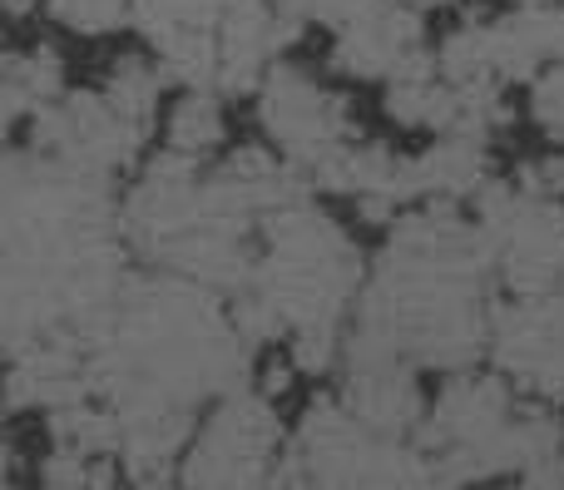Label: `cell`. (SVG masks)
<instances>
[{
	"mask_svg": "<svg viewBox=\"0 0 564 490\" xmlns=\"http://www.w3.org/2000/svg\"><path fill=\"white\" fill-rule=\"evenodd\" d=\"M55 89H59L55 50L35 45V50L10 55V65H6V115L15 119V124H20V119H35L40 109H50Z\"/></svg>",
	"mask_w": 564,
	"mask_h": 490,
	"instance_id": "6da1fadb",
	"label": "cell"
},
{
	"mask_svg": "<svg viewBox=\"0 0 564 490\" xmlns=\"http://www.w3.org/2000/svg\"><path fill=\"white\" fill-rule=\"evenodd\" d=\"M218 139H224V105L208 89H194V95L178 99L174 119H169V149L188 159H204Z\"/></svg>",
	"mask_w": 564,
	"mask_h": 490,
	"instance_id": "7a4b0ae2",
	"label": "cell"
},
{
	"mask_svg": "<svg viewBox=\"0 0 564 490\" xmlns=\"http://www.w3.org/2000/svg\"><path fill=\"white\" fill-rule=\"evenodd\" d=\"M50 10L79 35H105L134 15V0H50Z\"/></svg>",
	"mask_w": 564,
	"mask_h": 490,
	"instance_id": "3957f363",
	"label": "cell"
}]
</instances>
